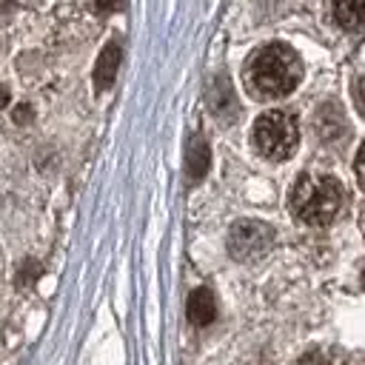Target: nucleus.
<instances>
[{"label": "nucleus", "mask_w": 365, "mask_h": 365, "mask_svg": "<svg viewBox=\"0 0 365 365\" xmlns=\"http://www.w3.org/2000/svg\"><path fill=\"white\" fill-rule=\"evenodd\" d=\"M257 151L265 157V160H288L297 148V140H299V131H297V123L291 114L285 111H265L257 117L254 123V134H251Z\"/></svg>", "instance_id": "obj_3"}, {"label": "nucleus", "mask_w": 365, "mask_h": 365, "mask_svg": "<svg viewBox=\"0 0 365 365\" xmlns=\"http://www.w3.org/2000/svg\"><path fill=\"white\" fill-rule=\"evenodd\" d=\"M334 17L348 31L362 29L365 26V0H334Z\"/></svg>", "instance_id": "obj_9"}, {"label": "nucleus", "mask_w": 365, "mask_h": 365, "mask_svg": "<svg viewBox=\"0 0 365 365\" xmlns=\"http://www.w3.org/2000/svg\"><path fill=\"white\" fill-rule=\"evenodd\" d=\"M362 288H365V271H362Z\"/></svg>", "instance_id": "obj_18"}, {"label": "nucleus", "mask_w": 365, "mask_h": 365, "mask_svg": "<svg viewBox=\"0 0 365 365\" xmlns=\"http://www.w3.org/2000/svg\"><path fill=\"white\" fill-rule=\"evenodd\" d=\"M354 168H356V180H359V185H362V191H365V143H362L359 151H356V163H354Z\"/></svg>", "instance_id": "obj_13"}, {"label": "nucleus", "mask_w": 365, "mask_h": 365, "mask_svg": "<svg viewBox=\"0 0 365 365\" xmlns=\"http://www.w3.org/2000/svg\"><path fill=\"white\" fill-rule=\"evenodd\" d=\"M291 214L305 225H328L342 205V185L328 174H302L288 194Z\"/></svg>", "instance_id": "obj_2"}, {"label": "nucleus", "mask_w": 365, "mask_h": 365, "mask_svg": "<svg viewBox=\"0 0 365 365\" xmlns=\"http://www.w3.org/2000/svg\"><path fill=\"white\" fill-rule=\"evenodd\" d=\"M297 365H331V354H325V351H308Z\"/></svg>", "instance_id": "obj_11"}, {"label": "nucleus", "mask_w": 365, "mask_h": 365, "mask_svg": "<svg viewBox=\"0 0 365 365\" xmlns=\"http://www.w3.org/2000/svg\"><path fill=\"white\" fill-rule=\"evenodd\" d=\"M29 114H31V111H29V106H20V108H17V114H14V117H17V120H20V123H26V120H29Z\"/></svg>", "instance_id": "obj_15"}, {"label": "nucleus", "mask_w": 365, "mask_h": 365, "mask_svg": "<svg viewBox=\"0 0 365 365\" xmlns=\"http://www.w3.org/2000/svg\"><path fill=\"white\" fill-rule=\"evenodd\" d=\"M271 242H274V231L259 220H240L228 231V254L240 262L259 259L271 248Z\"/></svg>", "instance_id": "obj_4"}, {"label": "nucleus", "mask_w": 365, "mask_h": 365, "mask_svg": "<svg viewBox=\"0 0 365 365\" xmlns=\"http://www.w3.org/2000/svg\"><path fill=\"white\" fill-rule=\"evenodd\" d=\"M120 57H123V51H120V43H117V40H111V43L100 51L97 66H94V88H97V91L111 88V83H114V77H117V68H120Z\"/></svg>", "instance_id": "obj_5"}, {"label": "nucleus", "mask_w": 365, "mask_h": 365, "mask_svg": "<svg viewBox=\"0 0 365 365\" xmlns=\"http://www.w3.org/2000/svg\"><path fill=\"white\" fill-rule=\"evenodd\" d=\"M217 317V302L208 288H194L188 297V319L194 325H211Z\"/></svg>", "instance_id": "obj_8"}, {"label": "nucleus", "mask_w": 365, "mask_h": 365, "mask_svg": "<svg viewBox=\"0 0 365 365\" xmlns=\"http://www.w3.org/2000/svg\"><path fill=\"white\" fill-rule=\"evenodd\" d=\"M354 100H356V108H359V114L365 117V74L356 80V86H354Z\"/></svg>", "instance_id": "obj_12"}, {"label": "nucleus", "mask_w": 365, "mask_h": 365, "mask_svg": "<svg viewBox=\"0 0 365 365\" xmlns=\"http://www.w3.org/2000/svg\"><path fill=\"white\" fill-rule=\"evenodd\" d=\"M359 225H362V234H365V211H362V220H359Z\"/></svg>", "instance_id": "obj_17"}, {"label": "nucleus", "mask_w": 365, "mask_h": 365, "mask_svg": "<svg viewBox=\"0 0 365 365\" xmlns=\"http://www.w3.org/2000/svg\"><path fill=\"white\" fill-rule=\"evenodd\" d=\"M6 103H9V88H6V86H0V108H3Z\"/></svg>", "instance_id": "obj_16"}, {"label": "nucleus", "mask_w": 365, "mask_h": 365, "mask_svg": "<svg viewBox=\"0 0 365 365\" xmlns=\"http://www.w3.org/2000/svg\"><path fill=\"white\" fill-rule=\"evenodd\" d=\"M208 108L220 117V120H231L237 117V97H234V88L225 77H217L211 86H208Z\"/></svg>", "instance_id": "obj_6"}, {"label": "nucleus", "mask_w": 365, "mask_h": 365, "mask_svg": "<svg viewBox=\"0 0 365 365\" xmlns=\"http://www.w3.org/2000/svg\"><path fill=\"white\" fill-rule=\"evenodd\" d=\"M302 77V66L299 57L294 54V48L282 46V43H268L259 51L251 54L248 66H245V83L251 88V94L262 97V100H277L285 97L297 88Z\"/></svg>", "instance_id": "obj_1"}, {"label": "nucleus", "mask_w": 365, "mask_h": 365, "mask_svg": "<svg viewBox=\"0 0 365 365\" xmlns=\"http://www.w3.org/2000/svg\"><path fill=\"white\" fill-rule=\"evenodd\" d=\"M211 165V151H208V143L202 137H191L188 143V151H185V174L191 182H200L205 177Z\"/></svg>", "instance_id": "obj_7"}, {"label": "nucleus", "mask_w": 365, "mask_h": 365, "mask_svg": "<svg viewBox=\"0 0 365 365\" xmlns=\"http://www.w3.org/2000/svg\"><path fill=\"white\" fill-rule=\"evenodd\" d=\"M120 3H123V0H91V6H94L97 11H114Z\"/></svg>", "instance_id": "obj_14"}, {"label": "nucleus", "mask_w": 365, "mask_h": 365, "mask_svg": "<svg viewBox=\"0 0 365 365\" xmlns=\"http://www.w3.org/2000/svg\"><path fill=\"white\" fill-rule=\"evenodd\" d=\"M317 131H319V137H322V140H336V137H342V134H345L342 111H336V114H334V120H328L325 106H322V108H319V114H317Z\"/></svg>", "instance_id": "obj_10"}]
</instances>
